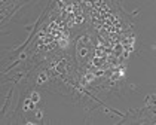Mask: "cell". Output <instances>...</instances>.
Here are the masks:
<instances>
[{
  "instance_id": "obj_1",
  "label": "cell",
  "mask_w": 156,
  "mask_h": 125,
  "mask_svg": "<svg viewBox=\"0 0 156 125\" xmlns=\"http://www.w3.org/2000/svg\"><path fill=\"white\" fill-rule=\"evenodd\" d=\"M24 110H34V101L31 98H27L24 101Z\"/></svg>"
},
{
  "instance_id": "obj_2",
  "label": "cell",
  "mask_w": 156,
  "mask_h": 125,
  "mask_svg": "<svg viewBox=\"0 0 156 125\" xmlns=\"http://www.w3.org/2000/svg\"><path fill=\"white\" fill-rule=\"evenodd\" d=\"M95 78V73H86V76H85V79H83V83H88V82H91V80Z\"/></svg>"
},
{
  "instance_id": "obj_3",
  "label": "cell",
  "mask_w": 156,
  "mask_h": 125,
  "mask_svg": "<svg viewBox=\"0 0 156 125\" xmlns=\"http://www.w3.org/2000/svg\"><path fill=\"white\" fill-rule=\"evenodd\" d=\"M67 45H69V40H67V37H66V36L60 37V46H61V48H66Z\"/></svg>"
},
{
  "instance_id": "obj_4",
  "label": "cell",
  "mask_w": 156,
  "mask_h": 125,
  "mask_svg": "<svg viewBox=\"0 0 156 125\" xmlns=\"http://www.w3.org/2000/svg\"><path fill=\"white\" fill-rule=\"evenodd\" d=\"M46 80H48V76H46L45 73H40V74H39V79H37V83H43Z\"/></svg>"
},
{
  "instance_id": "obj_5",
  "label": "cell",
  "mask_w": 156,
  "mask_h": 125,
  "mask_svg": "<svg viewBox=\"0 0 156 125\" xmlns=\"http://www.w3.org/2000/svg\"><path fill=\"white\" fill-rule=\"evenodd\" d=\"M101 62H104V60L101 58V57H95V58H94V66L100 67V66H101Z\"/></svg>"
},
{
  "instance_id": "obj_6",
  "label": "cell",
  "mask_w": 156,
  "mask_h": 125,
  "mask_svg": "<svg viewBox=\"0 0 156 125\" xmlns=\"http://www.w3.org/2000/svg\"><path fill=\"white\" fill-rule=\"evenodd\" d=\"M30 98H31L34 103H37V101L40 100V97H39V94H37V92H31V97H30Z\"/></svg>"
},
{
  "instance_id": "obj_7",
  "label": "cell",
  "mask_w": 156,
  "mask_h": 125,
  "mask_svg": "<svg viewBox=\"0 0 156 125\" xmlns=\"http://www.w3.org/2000/svg\"><path fill=\"white\" fill-rule=\"evenodd\" d=\"M42 116H43V113H42V110H37V112H36V118H37V119H40Z\"/></svg>"
}]
</instances>
